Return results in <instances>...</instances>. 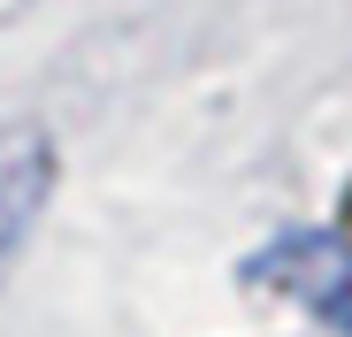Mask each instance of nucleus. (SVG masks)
<instances>
[{"label": "nucleus", "mask_w": 352, "mask_h": 337, "mask_svg": "<svg viewBox=\"0 0 352 337\" xmlns=\"http://www.w3.org/2000/svg\"><path fill=\"white\" fill-rule=\"evenodd\" d=\"M245 284L283 292V299H299L307 314L352 329V246L337 230H283L276 246H261L245 261Z\"/></svg>", "instance_id": "obj_1"}, {"label": "nucleus", "mask_w": 352, "mask_h": 337, "mask_svg": "<svg viewBox=\"0 0 352 337\" xmlns=\"http://www.w3.org/2000/svg\"><path fill=\"white\" fill-rule=\"evenodd\" d=\"M46 199H54V138H46V123H0V268L23 253Z\"/></svg>", "instance_id": "obj_2"}]
</instances>
